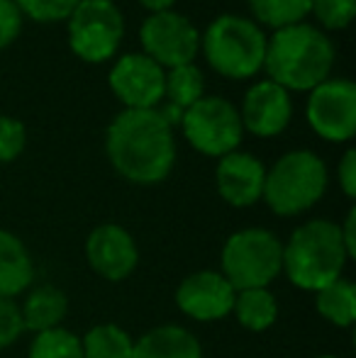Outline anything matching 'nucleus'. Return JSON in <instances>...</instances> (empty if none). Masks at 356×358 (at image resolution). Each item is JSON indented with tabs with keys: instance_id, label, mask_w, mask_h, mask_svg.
<instances>
[{
	"instance_id": "f257e3e1",
	"label": "nucleus",
	"mask_w": 356,
	"mask_h": 358,
	"mask_svg": "<svg viewBox=\"0 0 356 358\" xmlns=\"http://www.w3.org/2000/svg\"><path fill=\"white\" fill-rule=\"evenodd\" d=\"M105 149L113 169L139 185L162 183L176 161L173 129L159 110H124L110 122Z\"/></svg>"
},
{
	"instance_id": "f03ea898",
	"label": "nucleus",
	"mask_w": 356,
	"mask_h": 358,
	"mask_svg": "<svg viewBox=\"0 0 356 358\" xmlns=\"http://www.w3.org/2000/svg\"><path fill=\"white\" fill-rule=\"evenodd\" d=\"M334 66V44L313 24H290L266 39L264 69L269 80L285 90H313L329 78Z\"/></svg>"
},
{
	"instance_id": "7ed1b4c3",
	"label": "nucleus",
	"mask_w": 356,
	"mask_h": 358,
	"mask_svg": "<svg viewBox=\"0 0 356 358\" xmlns=\"http://www.w3.org/2000/svg\"><path fill=\"white\" fill-rule=\"evenodd\" d=\"M339 224L329 220H313L290 234L283 246V268L290 283L303 290H320L342 278L347 264Z\"/></svg>"
},
{
	"instance_id": "20e7f679",
	"label": "nucleus",
	"mask_w": 356,
	"mask_h": 358,
	"mask_svg": "<svg viewBox=\"0 0 356 358\" xmlns=\"http://www.w3.org/2000/svg\"><path fill=\"white\" fill-rule=\"evenodd\" d=\"M208 64L220 76L232 80L252 78L264 69L266 34L254 20L239 15H220L200 37Z\"/></svg>"
},
{
	"instance_id": "39448f33",
	"label": "nucleus",
	"mask_w": 356,
	"mask_h": 358,
	"mask_svg": "<svg viewBox=\"0 0 356 358\" xmlns=\"http://www.w3.org/2000/svg\"><path fill=\"white\" fill-rule=\"evenodd\" d=\"M327 190V169L318 154L308 149L283 154L264 180L266 205L276 215H300L310 210Z\"/></svg>"
},
{
	"instance_id": "423d86ee",
	"label": "nucleus",
	"mask_w": 356,
	"mask_h": 358,
	"mask_svg": "<svg viewBox=\"0 0 356 358\" xmlns=\"http://www.w3.org/2000/svg\"><path fill=\"white\" fill-rule=\"evenodd\" d=\"M283 271V244L269 229H242L225 241L222 275L234 290L266 287Z\"/></svg>"
},
{
	"instance_id": "0eeeda50",
	"label": "nucleus",
	"mask_w": 356,
	"mask_h": 358,
	"mask_svg": "<svg viewBox=\"0 0 356 358\" xmlns=\"http://www.w3.org/2000/svg\"><path fill=\"white\" fill-rule=\"evenodd\" d=\"M122 37L124 20L113 0H81L69 17V47L88 64L113 59Z\"/></svg>"
},
{
	"instance_id": "6e6552de",
	"label": "nucleus",
	"mask_w": 356,
	"mask_h": 358,
	"mask_svg": "<svg viewBox=\"0 0 356 358\" xmlns=\"http://www.w3.org/2000/svg\"><path fill=\"white\" fill-rule=\"evenodd\" d=\"M180 127L195 151L218 159L237 151L244 137L239 110L218 95H203L198 103L190 105L183 113Z\"/></svg>"
},
{
	"instance_id": "1a4fd4ad",
	"label": "nucleus",
	"mask_w": 356,
	"mask_h": 358,
	"mask_svg": "<svg viewBox=\"0 0 356 358\" xmlns=\"http://www.w3.org/2000/svg\"><path fill=\"white\" fill-rule=\"evenodd\" d=\"M139 42L149 59L166 69L193 64L200 52V32L180 13H152L139 27Z\"/></svg>"
},
{
	"instance_id": "9d476101",
	"label": "nucleus",
	"mask_w": 356,
	"mask_h": 358,
	"mask_svg": "<svg viewBox=\"0 0 356 358\" xmlns=\"http://www.w3.org/2000/svg\"><path fill=\"white\" fill-rule=\"evenodd\" d=\"M308 122L327 142H349L356 134V85L347 78H327L310 90Z\"/></svg>"
},
{
	"instance_id": "9b49d317",
	"label": "nucleus",
	"mask_w": 356,
	"mask_h": 358,
	"mask_svg": "<svg viewBox=\"0 0 356 358\" xmlns=\"http://www.w3.org/2000/svg\"><path fill=\"white\" fill-rule=\"evenodd\" d=\"M166 71L147 54H124L115 62L108 83L124 110H154L164 100Z\"/></svg>"
},
{
	"instance_id": "f8f14e48",
	"label": "nucleus",
	"mask_w": 356,
	"mask_h": 358,
	"mask_svg": "<svg viewBox=\"0 0 356 358\" xmlns=\"http://www.w3.org/2000/svg\"><path fill=\"white\" fill-rule=\"evenodd\" d=\"M234 290L222 273L215 271H200L193 273L178 285L176 302L180 312L198 322H215L222 320L234 307Z\"/></svg>"
},
{
	"instance_id": "ddd939ff",
	"label": "nucleus",
	"mask_w": 356,
	"mask_h": 358,
	"mask_svg": "<svg viewBox=\"0 0 356 358\" xmlns=\"http://www.w3.org/2000/svg\"><path fill=\"white\" fill-rule=\"evenodd\" d=\"M290 93L273 80H259L247 90L242 103V127L257 137H276L290 122Z\"/></svg>"
},
{
	"instance_id": "4468645a",
	"label": "nucleus",
	"mask_w": 356,
	"mask_h": 358,
	"mask_svg": "<svg viewBox=\"0 0 356 358\" xmlns=\"http://www.w3.org/2000/svg\"><path fill=\"white\" fill-rule=\"evenodd\" d=\"M86 256L90 268L105 280H124L137 268V244L132 234L118 224H100L90 231Z\"/></svg>"
},
{
	"instance_id": "2eb2a0df",
	"label": "nucleus",
	"mask_w": 356,
	"mask_h": 358,
	"mask_svg": "<svg viewBox=\"0 0 356 358\" xmlns=\"http://www.w3.org/2000/svg\"><path fill=\"white\" fill-rule=\"evenodd\" d=\"M215 180L225 203L232 208H249L264 195L266 169L257 156L247 151H232L220 159Z\"/></svg>"
},
{
	"instance_id": "dca6fc26",
	"label": "nucleus",
	"mask_w": 356,
	"mask_h": 358,
	"mask_svg": "<svg viewBox=\"0 0 356 358\" xmlns=\"http://www.w3.org/2000/svg\"><path fill=\"white\" fill-rule=\"evenodd\" d=\"M129 358H200V344L183 327H157L132 346Z\"/></svg>"
},
{
	"instance_id": "f3484780",
	"label": "nucleus",
	"mask_w": 356,
	"mask_h": 358,
	"mask_svg": "<svg viewBox=\"0 0 356 358\" xmlns=\"http://www.w3.org/2000/svg\"><path fill=\"white\" fill-rule=\"evenodd\" d=\"M32 259L24 244L15 234L0 229V297L13 300L32 283Z\"/></svg>"
},
{
	"instance_id": "a211bd4d",
	"label": "nucleus",
	"mask_w": 356,
	"mask_h": 358,
	"mask_svg": "<svg viewBox=\"0 0 356 358\" xmlns=\"http://www.w3.org/2000/svg\"><path fill=\"white\" fill-rule=\"evenodd\" d=\"M66 295L54 285H42L37 290H32L24 300V305L20 307L22 315L24 329H32L37 334L49 329H59V322L66 315Z\"/></svg>"
},
{
	"instance_id": "6ab92c4d",
	"label": "nucleus",
	"mask_w": 356,
	"mask_h": 358,
	"mask_svg": "<svg viewBox=\"0 0 356 358\" xmlns=\"http://www.w3.org/2000/svg\"><path fill=\"white\" fill-rule=\"evenodd\" d=\"M232 312L242 327L252 331H264L276 322L278 305L266 287H252V290H239L234 295Z\"/></svg>"
},
{
	"instance_id": "aec40b11",
	"label": "nucleus",
	"mask_w": 356,
	"mask_h": 358,
	"mask_svg": "<svg viewBox=\"0 0 356 358\" xmlns=\"http://www.w3.org/2000/svg\"><path fill=\"white\" fill-rule=\"evenodd\" d=\"M318 292V312L337 327H352L356 320V287L352 280L337 278Z\"/></svg>"
},
{
	"instance_id": "412c9836",
	"label": "nucleus",
	"mask_w": 356,
	"mask_h": 358,
	"mask_svg": "<svg viewBox=\"0 0 356 358\" xmlns=\"http://www.w3.org/2000/svg\"><path fill=\"white\" fill-rule=\"evenodd\" d=\"M205 95V78L195 64H183V66L169 69L164 78V98L176 105L185 113L193 103H198Z\"/></svg>"
},
{
	"instance_id": "4be33fe9",
	"label": "nucleus",
	"mask_w": 356,
	"mask_h": 358,
	"mask_svg": "<svg viewBox=\"0 0 356 358\" xmlns=\"http://www.w3.org/2000/svg\"><path fill=\"white\" fill-rule=\"evenodd\" d=\"M83 358H129L134 341L115 324H98L83 336Z\"/></svg>"
},
{
	"instance_id": "5701e85b",
	"label": "nucleus",
	"mask_w": 356,
	"mask_h": 358,
	"mask_svg": "<svg viewBox=\"0 0 356 358\" xmlns=\"http://www.w3.org/2000/svg\"><path fill=\"white\" fill-rule=\"evenodd\" d=\"M249 8L262 24L283 29L303 22L310 15L313 0H249Z\"/></svg>"
},
{
	"instance_id": "b1692460",
	"label": "nucleus",
	"mask_w": 356,
	"mask_h": 358,
	"mask_svg": "<svg viewBox=\"0 0 356 358\" xmlns=\"http://www.w3.org/2000/svg\"><path fill=\"white\" fill-rule=\"evenodd\" d=\"M29 358H83L81 339L66 329H49L34 336Z\"/></svg>"
},
{
	"instance_id": "393cba45",
	"label": "nucleus",
	"mask_w": 356,
	"mask_h": 358,
	"mask_svg": "<svg viewBox=\"0 0 356 358\" xmlns=\"http://www.w3.org/2000/svg\"><path fill=\"white\" fill-rule=\"evenodd\" d=\"M81 0H15L20 13L34 22H62L69 20Z\"/></svg>"
},
{
	"instance_id": "a878e982",
	"label": "nucleus",
	"mask_w": 356,
	"mask_h": 358,
	"mask_svg": "<svg viewBox=\"0 0 356 358\" xmlns=\"http://www.w3.org/2000/svg\"><path fill=\"white\" fill-rule=\"evenodd\" d=\"M310 15H315L325 29H344L356 15V0H313Z\"/></svg>"
},
{
	"instance_id": "bb28decb",
	"label": "nucleus",
	"mask_w": 356,
	"mask_h": 358,
	"mask_svg": "<svg viewBox=\"0 0 356 358\" xmlns=\"http://www.w3.org/2000/svg\"><path fill=\"white\" fill-rule=\"evenodd\" d=\"M24 144H27L24 124L15 117L0 115V164H8V161L17 159L22 154Z\"/></svg>"
},
{
	"instance_id": "cd10ccee",
	"label": "nucleus",
	"mask_w": 356,
	"mask_h": 358,
	"mask_svg": "<svg viewBox=\"0 0 356 358\" xmlns=\"http://www.w3.org/2000/svg\"><path fill=\"white\" fill-rule=\"evenodd\" d=\"M22 329L24 324H22V315H20V307L10 297H0V351L13 344V341H17Z\"/></svg>"
},
{
	"instance_id": "c85d7f7f",
	"label": "nucleus",
	"mask_w": 356,
	"mask_h": 358,
	"mask_svg": "<svg viewBox=\"0 0 356 358\" xmlns=\"http://www.w3.org/2000/svg\"><path fill=\"white\" fill-rule=\"evenodd\" d=\"M22 17L15 0H0V49L10 47L22 29Z\"/></svg>"
},
{
	"instance_id": "c756f323",
	"label": "nucleus",
	"mask_w": 356,
	"mask_h": 358,
	"mask_svg": "<svg viewBox=\"0 0 356 358\" xmlns=\"http://www.w3.org/2000/svg\"><path fill=\"white\" fill-rule=\"evenodd\" d=\"M339 185L347 198H356V151L347 149L339 161Z\"/></svg>"
},
{
	"instance_id": "7c9ffc66",
	"label": "nucleus",
	"mask_w": 356,
	"mask_h": 358,
	"mask_svg": "<svg viewBox=\"0 0 356 358\" xmlns=\"http://www.w3.org/2000/svg\"><path fill=\"white\" fill-rule=\"evenodd\" d=\"M342 231V241H344V249H347V256H356V210L352 208L344 220V227H339Z\"/></svg>"
},
{
	"instance_id": "2f4dec72",
	"label": "nucleus",
	"mask_w": 356,
	"mask_h": 358,
	"mask_svg": "<svg viewBox=\"0 0 356 358\" xmlns=\"http://www.w3.org/2000/svg\"><path fill=\"white\" fill-rule=\"evenodd\" d=\"M142 8H147L149 13H166V10H171V5L176 3V0H137Z\"/></svg>"
},
{
	"instance_id": "473e14b6",
	"label": "nucleus",
	"mask_w": 356,
	"mask_h": 358,
	"mask_svg": "<svg viewBox=\"0 0 356 358\" xmlns=\"http://www.w3.org/2000/svg\"><path fill=\"white\" fill-rule=\"evenodd\" d=\"M318 358H337V356H318Z\"/></svg>"
}]
</instances>
